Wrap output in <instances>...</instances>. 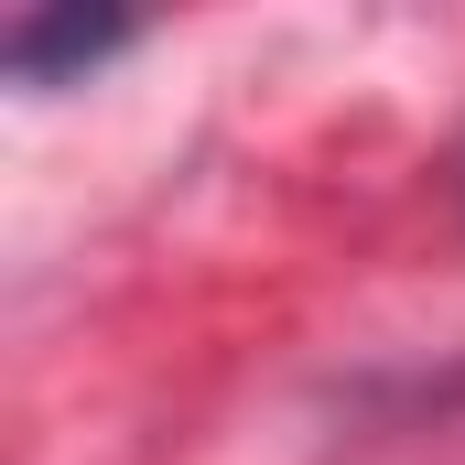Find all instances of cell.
I'll return each instance as SVG.
<instances>
[{
  "label": "cell",
  "instance_id": "obj_1",
  "mask_svg": "<svg viewBox=\"0 0 465 465\" xmlns=\"http://www.w3.org/2000/svg\"><path fill=\"white\" fill-rule=\"evenodd\" d=\"M119 44H130L119 11H11L0 65H11V87H65V76H87V65L119 54Z\"/></svg>",
  "mask_w": 465,
  "mask_h": 465
}]
</instances>
